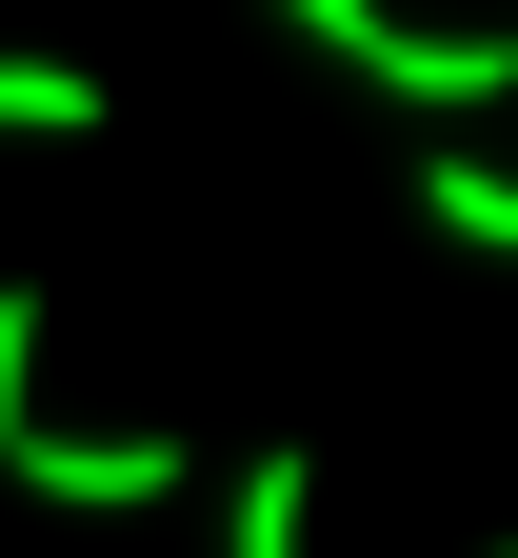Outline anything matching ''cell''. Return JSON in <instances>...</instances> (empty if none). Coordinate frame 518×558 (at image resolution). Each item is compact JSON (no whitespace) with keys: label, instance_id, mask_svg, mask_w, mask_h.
I'll return each instance as SVG.
<instances>
[{"label":"cell","instance_id":"cell-5","mask_svg":"<svg viewBox=\"0 0 518 558\" xmlns=\"http://www.w3.org/2000/svg\"><path fill=\"white\" fill-rule=\"evenodd\" d=\"M120 100L81 81V60H0V140H100Z\"/></svg>","mask_w":518,"mask_h":558},{"label":"cell","instance_id":"cell-1","mask_svg":"<svg viewBox=\"0 0 518 558\" xmlns=\"http://www.w3.org/2000/svg\"><path fill=\"white\" fill-rule=\"evenodd\" d=\"M0 478L60 519H140V499H180V439L160 418H120V439H81V418H40V279H0Z\"/></svg>","mask_w":518,"mask_h":558},{"label":"cell","instance_id":"cell-2","mask_svg":"<svg viewBox=\"0 0 518 558\" xmlns=\"http://www.w3.org/2000/svg\"><path fill=\"white\" fill-rule=\"evenodd\" d=\"M320 60H359L380 100H518V40L498 21H399V0H279Z\"/></svg>","mask_w":518,"mask_h":558},{"label":"cell","instance_id":"cell-3","mask_svg":"<svg viewBox=\"0 0 518 558\" xmlns=\"http://www.w3.org/2000/svg\"><path fill=\"white\" fill-rule=\"evenodd\" d=\"M219 558H320V459L279 439V459H240V519H219Z\"/></svg>","mask_w":518,"mask_h":558},{"label":"cell","instance_id":"cell-4","mask_svg":"<svg viewBox=\"0 0 518 558\" xmlns=\"http://www.w3.org/2000/svg\"><path fill=\"white\" fill-rule=\"evenodd\" d=\"M419 220L479 240V259H518V160H479V140H459V160H419Z\"/></svg>","mask_w":518,"mask_h":558},{"label":"cell","instance_id":"cell-6","mask_svg":"<svg viewBox=\"0 0 518 558\" xmlns=\"http://www.w3.org/2000/svg\"><path fill=\"white\" fill-rule=\"evenodd\" d=\"M498 558H518V538H498Z\"/></svg>","mask_w":518,"mask_h":558}]
</instances>
